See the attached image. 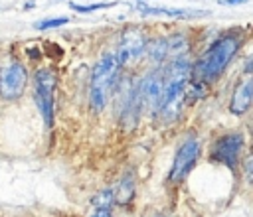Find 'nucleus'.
I'll list each match as a JSON object with an SVG mask.
<instances>
[{"label":"nucleus","instance_id":"obj_1","mask_svg":"<svg viewBox=\"0 0 253 217\" xmlns=\"http://www.w3.org/2000/svg\"><path fill=\"white\" fill-rule=\"evenodd\" d=\"M239 49V37L237 36H223L215 43L210 45V49L200 57V61L194 67V77L200 81H210L215 79L227 63L233 59V55Z\"/></svg>","mask_w":253,"mask_h":217},{"label":"nucleus","instance_id":"obj_2","mask_svg":"<svg viewBox=\"0 0 253 217\" xmlns=\"http://www.w3.org/2000/svg\"><path fill=\"white\" fill-rule=\"evenodd\" d=\"M190 75V63L186 57H178L174 59V63L170 65L166 79H164V93H162V101H160V114L170 120L180 112L182 107V99H184V89H186V81Z\"/></svg>","mask_w":253,"mask_h":217},{"label":"nucleus","instance_id":"obj_3","mask_svg":"<svg viewBox=\"0 0 253 217\" xmlns=\"http://www.w3.org/2000/svg\"><path fill=\"white\" fill-rule=\"evenodd\" d=\"M119 59L117 55H103L99 59V63L95 65L93 69V75H91V105L93 108L101 110L107 103V97H109V91H111V85L117 77V71H119Z\"/></svg>","mask_w":253,"mask_h":217},{"label":"nucleus","instance_id":"obj_4","mask_svg":"<svg viewBox=\"0 0 253 217\" xmlns=\"http://www.w3.org/2000/svg\"><path fill=\"white\" fill-rule=\"evenodd\" d=\"M34 97H36V105L45 120L47 126H51L53 120V89H55V75L49 69H40L34 75Z\"/></svg>","mask_w":253,"mask_h":217},{"label":"nucleus","instance_id":"obj_5","mask_svg":"<svg viewBox=\"0 0 253 217\" xmlns=\"http://www.w3.org/2000/svg\"><path fill=\"white\" fill-rule=\"evenodd\" d=\"M28 83V71L20 61H12L0 73V95L8 101L18 99Z\"/></svg>","mask_w":253,"mask_h":217},{"label":"nucleus","instance_id":"obj_6","mask_svg":"<svg viewBox=\"0 0 253 217\" xmlns=\"http://www.w3.org/2000/svg\"><path fill=\"white\" fill-rule=\"evenodd\" d=\"M243 146H245V138L239 132H231V134L219 136L215 140V144L211 146V158L221 162V164H225V166H229V168H235Z\"/></svg>","mask_w":253,"mask_h":217},{"label":"nucleus","instance_id":"obj_7","mask_svg":"<svg viewBox=\"0 0 253 217\" xmlns=\"http://www.w3.org/2000/svg\"><path fill=\"white\" fill-rule=\"evenodd\" d=\"M200 154V142L196 138H188L180 144V148L176 150L174 162H172V170H170V180L172 181H182L188 172L194 168L196 160Z\"/></svg>","mask_w":253,"mask_h":217},{"label":"nucleus","instance_id":"obj_8","mask_svg":"<svg viewBox=\"0 0 253 217\" xmlns=\"http://www.w3.org/2000/svg\"><path fill=\"white\" fill-rule=\"evenodd\" d=\"M146 49V37L140 30H126L121 37V43H119V53H117V59L119 63H126V61H134L138 59Z\"/></svg>","mask_w":253,"mask_h":217},{"label":"nucleus","instance_id":"obj_9","mask_svg":"<svg viewBox=\"0 0 253 217\" xmlns=\"http://www.w3.org/2000/svg\"><path fill=\"white\" fill-rule=\"evenodd\" d=\"M162 93H164V81L158 73H148L140 87H138V101L144 103L150 108H160V101H162Z\"/></svg>","mask_w":253,"mask_h":217},{"label":"nucleus","instance_id":"obj_10","mask_svg":"<svg viewBox=\"0 0 253 217\" xmlns=\"http://www.w3.org/2000/svg\"><path fill=\"white\" fill-rule=\"evenodd\" d=\"M253 103V79L243 81L235 87L231 101H229V110L233 114H243Z\"/></svg>","mask_w":253,"mask_h":217},{"label":"nucleus","instance_id":"obj_11","mask_svg":"<svg viewBox=\"0 0 253 217\" xmlns=\"http://www.w3.org/2000/svg\"><path fill=\"white\" fill-rule=\"evenodd\" d=\"M132 195H134V178H132V174H125L121 183H119V187H117L115 199H117V203L126 205L132 199Z\"/></svg>","mask_w":253,"mask_h":217},{"label":"nucleus","instance_id":"obj_12","mask_svg":"<svg viewBox=\"0 0 253 217\" xmlns=\"http://www.w3.org/2000/svg\"><path fill=\"white\" fill-rule=\"evenodd\" d=\"M144 14H166V16H176V18H188L194 16L192 10H176V8H150V6H140Z\"/></svg>","mask_w":253,"mask_h":217},{"label":"nucleus","instance_id":"obj_13","mask_svg":"<svg viewBox=\"0 0 253 217\" xmlns=\"http://www.w3.org/2000/svg\"><path fill=\"white\" fill-rule=\"evenodd\" d=\"M186 49H188V43L184 36H174L168 39V55H176L178 59L182 57V53H186Z\"/></svg>","mask_w":253,"mask_h":217},{"label":"nucleus","instance_id":"obj_14","mask_svg":"<svg viewBox=\"0 0 253 217\" xmlns=\"http://www.w3.org/2000/svg\"><path fill=\"white\" fill-rule=\"evenodd\" d=\"M113 201H115V193H113V191H109V189L99 191V193L91 199V203H93L97 209H111Z\"/></svg>","mask_w":253,"mask_h":217},{"label":"nucleus","instance_id":"obj_15","mask_svg":"<svg viewBox=\"0 0 253 217\" xmlns=\"http://www.w3.org/2000/svg\"><path fill=\"white\" fill-rule=\"evenodd\" d=\"M148 53H150V57H152L154 61L164 59V57L168 55V39H158V41L150 43V45H148Z\"/></svg>","mask_w":253,"mask_h":217},{"label":"nucleus","instance_id":"obj_16","mask_svg":"<svg viewBox=\"0 0 253 217\" xmlns=\"http://www.w3.org/2000/svg\"><path fill=\"white\" fill-rule=\"evenodd\" d=\"M115 4H117V2H99V4H87V6H83V4H71V8L77 10V12H95V10L111 8V6H115Z\"/></svg>","mask_w":253,"mask_h":217},{"label":"nucleus","instance_id":"obj_17","mask_svg":"<svg viewBox=\"0 0 253 217\" xmlns=\"http://www.w3.org/2000/svg\"><path fill=\"white\" fill-rule=\"evenodd\" d=\"M67 22H69L67 18H45V20L38 22V24H36V28H38V30H47V28H59V26H63V24H67Z\"/></svg>","mask_w":253,"mask_h":217},{"label":"nucleus","instance_id":"obj_18","mask_svg":"<svg viewBox=\"0 0 253 217\" xmlns=\"http://www.w3.org/2000/svg\"><path fill=\"white\" fill-rule=\"evenodd\" d=\"M91 217H113V215H111V209H95Z\"/></svg>","mask_w":253,"mask_h":217},{"label":"nucleus","instance_id":"obj_19","mask_svg":"<svg viewBox=\"0 0 253 217\" xmlns=\"http://www.w3.org/2000/svg\"><path fill=\"white\" fill-rule=\"evenodd\" d=\"M245 174L247 176H253V156H249L247 162H245Z\"/></svg>","mask_w":253,"mask_h":217},{"label":"nucleus","instance_id":"obj_20","mask_svg":"<svg viewBox=\"0 0 253 217\" xmlns=\"http://www.w3.org/2000/svg\"><path fill=\"white\" fill-rule=\"evenodd\" d=\"M243 69H245V73H253V53L247 57V61H245V67H243Z\"/></svg>","mask_w":253,"mask_h":217},{"label":"nucleus","instance_id":"obj_21","mask_svg":"<svg viewBox=\"0 0 253 217\" xmlns=\"http://www.w3.org/2000/svg\"><path fill=\"white\" fill-rule=\"evenodd\" d=\"M243 2H247V0H219V4H227V6H237Z\"/></svg>","mask_w":253,"mask_h":217},{"label":"nucleus","instance_id":"obj_22","mask_svg":"<svg viewBox=\"0 0 253 217\" xmlns=\"http://www.w3.org/2000/svg\"><path fill=\"white\" fill-rule=\"evenodd\" d=\"M162 217H166V215H162Z\"/></svg>","mask_w":253,"mask_h":217}]
</instances>
